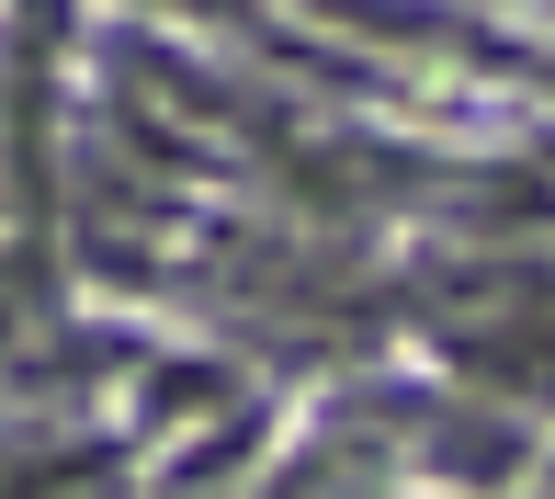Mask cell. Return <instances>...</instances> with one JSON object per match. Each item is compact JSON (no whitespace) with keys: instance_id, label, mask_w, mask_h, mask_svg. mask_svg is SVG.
<instances>
[{"instance_id":"6da1fadb","label":"cell","mask_w":555,"mask_h":499,"mask_svg":"<svg viewBox=\"0 0 555 499\" xmlns=\"http://www.w3.org/2000/svg\"><path fill=\"white\" fill-rule=\"evenodd\" d=\"M193 12H227V0H193Z\"/></svg>"}]
</instances>
